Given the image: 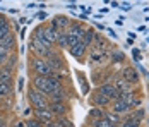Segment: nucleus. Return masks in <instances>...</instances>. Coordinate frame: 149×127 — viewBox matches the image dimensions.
Returning <instances> with one entry per match:
<instances>
[{
	"mask_svg": "<svg viewBox=\"0 0 149 127\" xmlns=\"http://www.w3.org/2000/svg\"><path fill=\"white\" fill-rule=\"evenodd\" d=\"M0 83H12V74H10L9 69L0 71Z\"/></svg>",
	"mask_w": 149,
	"mask_h": 127,
	"instance_id": "nucleus-23",
	"label": "nucleus"
},
{
	"mask_svg": "<svg viewBox=\"0 0 149 127\" xmlns=\"http://www.w3.org/2000/svg\"><path fill=\"white\" fill-rule=\"evenodd\" d=\"M9 33H10V22L2 15V17H0V40L5 38Z\"/></svg>",
	"mask_w": 149,
	"mask_h": 127,
	"instance_id": "nucleus-17",
	"label": "nucleus"
},
{
	"mask_svg": "<svg viewBox=\"0 0 149 127\" xmlns=\"http://www.w3.org/2000/svg\"><path fill=\"white\" fill-rule=\"evenodd\" d=\"M100 93L103 95V96H106V98H113V100H118V91H117V88L113 84H103L101 88H100Z\"/></svg>",
	"mask_w": 149,
	"mask_h": 127,
	"instance_id": "nucleus-7",
	"label": "nucleus"
},
{
	"mask_svg": "<svg viewBox=\"0 0 149 127\" xmlns=\"http://www.w3.org/2000/svg\"><path fill=\"white\" fill-rule=\"evenodd\" d=\"M33 38H34V40H38L41 45H45L46 48H52V43H48V40L45 38L43 28H36V29H34V36H33Z\"/></svg>",
	"mask_w": 149,
	"mask_h": 127,
	"instance_id": "nucleus-15",
	"label": "nucleus"
},
{
	"mask_svg": "<svg viewBox=\"0 0 149 127\" xmlns=\"http://www.w3.org/2000/svg\"><path fill=\"white\" fill-rule=\"evenodd\" d=\"M57 126L58 127H74V124L70 120H67L65 117H60L58 120H57Z\"/></svg>",
	"mask_w": 149,
	"mask_h": 127,
	"instance_id": "nucleus-27",
	"label": "nucleus"
},
{
	"mask_svg": "<svg viewBox=\"0 0 149 127\" xmlns=\"http://www.w3.org/2000/svg\"><path fill=\"white\" fill-rule=\"evenodd\" d=\"M94 127H113V124H111L108 119H100V120L94 124Z\"/></svg>",
	"mask_w": 149,
	"mask_h": 127,
	"instance_id": "nucleus-28",
	"label": "nucleus"
},
{
	"mask_svg": "<svg viewBox=\"0 0 149 127\" xmlns=\"http://www.w3.org/2000/svg\"><path fill=\"white\" fill-rule=\"evenodd\" d=\"M48 108H50V112L53 113V115H65L67 113V107L63 105V101H52L50 105H48Z\"/></svg>",
	"mask_w": 149,
	"mask_h": 127,
	"instance_id": "nucleus-10",
	"label": "nucleus"
},
{
	"mask_svg": "<svg viewBox=\"0 0 149 127\" xmlns=\"http://www.w3.org/2000/svg\"><path fill=\"white\" fill-rule=\"evenodd\" d=\"M0 98H2V96H0ZM0 105H2V100H0Z\"/></svg>",
	"mask_w": 149,
	"mask_h": 127,
	"instance_id": "nucleus-39",
	"label": "nucleus"
},
{
	"mask_svg": "<svg viewBox=\"0 0 149 127\" xmlns=\"http://www.w3.org/2000/svg\"><path fill=\"white\" fill-rule=\"evenodd\" d=\"M33 86H34V89H38L43 95H50L55 89H60L62 88L58 77H55V76H34Z\"/></svg>",
	"mask_w": 149,
	"mask_h": 127,
	"instance_id": "nucleus-1",
	"label": "nucleus"
},
{
	"mask_svg": "<svg viewBox=\"0 0 149 127\" xmlns=\"http://www.w3.org/2000/svg\"><path fill=\"white\" fill-rule=\"evenodd\" d=\"M84 26L81 24V22H70V26H69V34H72V36H75V38H79L81 41H82V36H84Z\"/></svg>",
	"mask_w": 149,
	"mask_h": 127,
	"instance_id": "nucleus-9",
	"label": "nucleus"
},
{
	"mask_svg": "<svg viewBox=\"0 0 149 127\" xmlns=\"http://www.w3.org/2000/svg\"><path fill=\"white\" fill-rule=\"evenodd\" d=\"M15 127H26V124H22V122H19V124H15Z\"/></svg>",
	"mask_w": 149,
	"mask_h": 127,
	"instance_id": "nucleus-37",
	"label": "nucleus"
},
{
	"mask_svg": "<svg viewBox=\"0 0 149 127\" xmlns=\"http://www.w3.org/2000/svg\"><path fill=\"white\" fill-rule=\"evenodd\" d=\"M31 67H33V72L36 76H53L52 67L46 64V60L43 57H34L31 60Z\"/></svg>",
	"mask_w": 149,
	"mask_h": 127,
	"instance_id": "nucleus-2",
	"label": "nucleus"
},
{
	"mask_svg": "<svg viewBox=\"0 0 149 127\" xmlns=\"http://www.w3.org/2000/svg\"><path fill=\"white\" fill-rule=\"evenodd\" d=\"M0 17H2V15H0Z\"/></svg>",
	"mask_w": 149,
	"mask_h": 127,
	"instance_id": "nucleus-40",
	"label": "nucleus"
},
{
	"mask_svg": "<svg viewBox=\"0 0 149 127\" xmlns=\"http://www.w3.org/2000/svg\"><path fill=\"white\" fill-rule=\"evenodd\" d=\"M36 117H38V120L43 124V122H46V124H50L52 120H53V113L50 112V108L46 107V108H36Z\"/></svg>",
	"mask_w": 149,
	"mask_h": 127,
	"instance_id": "nucleus-8",
	"label": "nucleus"
},
{
	"mask_svg": "<svg viewBox=\"0 0 149 127\" xmlns=\"http://www.w3.org/2000/svg\"><path fill=\"white\" fill-rule=\"evenodd\" d=\"M46 64L52 67V71H53V69L57 71V69H60V67H62V60H60V57L55 55V53H52V52L46 55Z\"/></svg>",
	"mask_w": 149,
	"mask_h": 127,
	"instance_id": "nucleus-13",
	"label": "nucleus"
},
{
	"mask_svg": "<svg viewBox=\"0 0 149 127\" xmlns=\"http://www.w3.org/2000/svg\"><path fill=\"white\" fill-rule=\"evenodd\" d=\"M28 98H29V103L34 108H46V107H48V101L45 100V95L40 93V91L34 89V88H29V89H28Z\"/></svg>",
	"mask_w": 149,
	"mask_h": 127,
	"instance_id": "nucleus-3",
	"label": "nucleus"
},
{
	"mask_svg": "<svg viewBox=\"0 0 149 127\" xmlns=\"http://www.w3.org/2000/svg\"><path fill=\"white\" fill-rule=\"evenodd\" d=\"M115 88H117V91H118V95L122 93H127V91H130V88H129V83L125 81V79H118L117 83H115Z\"/></svg>",
	"mask_w": 149,
	"mask_h": 127,
	"instance_id": "nucleus-20",
	"label": "nucleus"
},
{
	"mask_svg": "<svg viewBox=\"0 0 149 127\" xmlns=\"http://www.w3.org/2000/svg\"><path fill=\"white\" fill-rule=\"evenodd\" d=\"M93 101H94V103H98V105H106V103H108V98H106V96H103V95L100 93V95H94Z\"/></svg>",
	"mask_w": 149,
	"mask_h": 127,
	"instance_id": "nucleus-26",
	"label": "nucleus"
},
{
	"mask_svg": "<svg viewBox=\"0 0 149 127\" xmlns=\"http://www.w3.org/2000/svg\"><path fill=\"white\" fill-rule=\"evenodd\" d=\"M46 127H58V126H57V122H55V124H53V122H50V124H48Z\"/></svg>",
	"mask_w": 149,
	"mask_h": 127,
	"instance_id": "nucleus-36",
	"label": "nucleus"
},
{
	"mask_svg": "<svg viewBox=\"0 0 149 127\" xmlns=\"http://www.w3.org/2000/svg\"><path fill=\"white\" fill-rule=\"evenodd\" d=\"M91 57H93V62H98L100 64V62H103L104 58H106V53H103V52H94Z\"/></svg>",
	"mask_w": 149,
	"mask_h": 127,
	"instance_id": "nucleus-25",
	"label": "nucleus"
},
{
	"mask_svg": "<svg viewBox=\"0 0 149 127\" xmlns=\"http://www.w3.org/2000/svg\"><path fill=\"white\" fill-rule=\"evenodd\" d=\"M29 48L34 52V55H36V57H46L48 53H50V48H46L45 45H41L38 40H34V38L31 40Z\"/></svg>",
	"mask_w": 149,
	"mask_h": 127,
	"instance_id": "nucleus-4",
	"label": "nucleus"
},
{
	"mask_svg": "<svg viewBox=\"0 0 149 127\" xmlns=\"http://www.w3.org/2000/svg\"><path fill=\"white\" fill-rule=\"evenodd\" d=\"M89 117H91V119H94V117H96V119L100 120V119H101V110H98V108L94 110V108H93V110L89 112Z\"/></svg>",
	"mask_w": 149,
	"mask_h": 127,
	"instance_id": "nucleus-31",
	"label": "nucleus"
},
{
	"mask_svg": "<svg viewBox=\"0 0 149 127\" xmlns=\"http://www.w3.org/2000/svg\"><path fill=\"white\" fill-rule=\"evenodd\" d=\"M43 33H45V38L48 40V43H55V40H57V29L53 28L52 24L50 26H46V28H43Z\"/></svg>",
	"mask_w": 149,
	"mask_h": 127,
	"instance_id": "nucleus-16",
	"label": "nucleus"
},
{
	"mask_svg": "<svg viewBox=\"0 0 149 127\" xmlns=\"http://www.w3.org/2000/svg\"><path fill=\"white\" fill-rule=\"evenodd\" d=\"M14 45H15L14 34H12V33H9L5 38H2V40H0V50H2V52H5V53H9V52L14 48Z\"/></svg>",
	"mask_w": 149,
	"mask_h": 127,
	"instance_id": "nucleus-6",
	"label": "nucleus"
},
{
	"mask_svg": "<svg viewBox=\"0 0 149 127\" xmlns=\"http://www.w3.org/2000/svg\"><path fill=\"white\" fill-rule=\"evenodd\" d=\"M94 36H96V33H94V29H86L84 31V36H82V43H84V46H91L93 41H94Z\"/></svg>",
	"mask_w": 149,
	"mask_h": 127,
	"instance_id": "nucleus-19",
	"label": "nucleus"
},
{
	"mask_svg": "<svg viewBox=\"0 0 149 127\" xmlns=\"http://www.w3.org/2000/svg\"><path fill=\"white\" fill-rule=\"evenodd\" d=\"M113 58H115L117 62H122V60H123V55H122L120 52H117V53H113Z\"/></svg>",
	"mask_w": 149,
	"mask_h": 127,
	"instance_id": "nucleus-35",
	"label": "nucleus"
},
{
	"mask_svg": "<svg viewBox=\"0 0 149 127\" xmlns=\"http://www.w3.org/2000/svg\"><path fill=\"white\" fill-rule=\"evenodd\" d=\"M106 119H108V120H110L111 124H113V122H118V120H120V117H118V115H111V113H110V115H108Z\"/></svg>",
	"mask_w": 149,
	"mask_h": 127,
	"instance_id": "nucleus-34",
	"label": "nucleus"
},
{
	"mask_svg": "<svg viewBox=\"0 0 149 127\" xmlns=\"http://www.w3.org/2000/svg\"><path fill=\"white\" fill-rule=\"evenodd\" d=\"M50 96H52V101H63L65 100V93L60 88V89H55L53 93H50Z\"/></svg>",
	"mask_w": 149,
	"mask_h": 127,
	"instance_id": "nucleus-22",
	"label": "nucleus"
},
{
	"mask_svg": "<svg viewBox=\"0 0 149 127\" xmlns=\"http://www.w3.org/2000/svg\"><path fill=\"white\" fill-rule=\"evenodd\" d=\"M26 127H41V122L38 119H31V120L26 122Z\"/></svg>",
	"mask_w": 149,
	"mask_h": 127,
	"instance_id": "nucleus-30",
	"label": "nucleus"
},
{
	"mask_svg": "<svg viewBox=\"0 0 149 127\" xmlns=\"http://www.w3.org/2000/svg\"><path fill=\"white\" fill-rule=\"evenodd\" d=\"M52 26L57 29V31H65V29H69V26H70V19L65 17V15H57L52 21Z\"/></svg>",
	"mask_w": 149,
	"mask_h": 127,
	"instance_id": "nucleus-5",
	"label": "nucleus"
},
{
	"mask_svg": "<svg viewBox=\"0 0 149 127\" xmlns=\"http://www.w3.org/2000/svg\"><path fill=\"white\" fill-rule=\"evenodd\" d=\"M93 45H94V50L96 52H103V53H106V50L110 48V45H108V41L104 40V38H101V36H94V41H93Z\"/></svg>",
	"mask_w": 149,
	"mask_h": 127,
	"instance_id": "nucleus-11",
	"label": "nucleus"
},
{
	"mask_svg": "<svg viewBox=\"0 0 149 127\" xmlns=\"http://www.w3.org/2000/svg\"><path fill=\"white\" fill-rule=\"evenodd\" d=\"M113 110H115V113H123L129 110V105L125 103V101H120V100H117L115 103H113Z\"/></svg>",
	"mask_w": 149,
	"mask_h": 127,
	"instance_id": "nucleus-21",
	"label": "nucleus"
},
{
	"mask_svg": "<svg viewBox=\"0 0 149 127\" xmlns=\"http://www.w3.org/2000/svg\"><path fill=\"white\" fill-rule=\"evenodd\" d=\"M0 127H5V122H3V120H2V122H0Z\"/></svg>",
	"mask_w": 149,
	"mask_h": 127,
	"instance_id": "nucleus-38",
	"label": "nucleus"
},
{
	"mask_svg": "<svg viewBox=\"0 0 149 127\" xmlns=\"http://www.w3.org/2000/svg\"><path fill=\"white\" fill-rule=\"evenodd\" d=\"M55 41H57V45H58L60 48H67L69 46V33L67 31H58Z\"/></svg>",
	"mask_w": 149,
	"mask_h": 127,
	"instance_id": "nucleus-14",
	"label": "nucleus"
},
{
	"mask_svg": "<svg viewBox=\"0 0 149 127\" xmlns=\"http://www.w3.org/2000/svg\"><path fill=\"white\" fill-rule=\"evenodd\" d=\"M122 76H123V79L127 83H137L139 81V74H137V71H135L134 67H127L125 71L122 72Z\"/></svg>",
	"mask_w": 149,
	"mask_h": 127,
	"instance_id": "nucleus-12",
	"label": "nucleus"
},
{
	"mask_svg": "<svg viewBox=\"0 0 149 127\" xmlns=\"http://www.w3.org/2000/svg\"><path fill=\"white\" fill-rule=\"evenodd\" d=\"M122 127H139V122L134 120V119H127V120L122 124Z\"/></svg>",
	"mask_w": 149,
	"mask_h": 127,
	"instance_id": "nucleus-29",
	"label": "nucleus"
},
{
	"mask_svg": "<svg viewBox=\"0 0 149 127\" xmlns=\"http://www.w3.org/2000/svg\"><path fill=\"white\" fill-rule=\"evenodd\" d=\"M7 57H9V53H5V52H2V50H0V65H2V64H5Z\"/></svg>",
	"mask_w": 149,
	"mask_h": 127,
	"instance_id": "nucleus-33",
	"label": "nucleus"
},
{
	"mask_svg": "<svg viewBox=\"0 0 149 127\" xmlns=\"http://www.w3.org/2000/svg\"><path fill=\"white\" fill-rule=\"evenodd\" d=\"M142 117H144V112H142V110H137V112L132 113V117H130V119H134V120H137V122H139Z\"/></svg>",
	"mask_w": 149,
	"mask_h": 127,
	"instance_id": "nucleus-32",
	"label": "nucleus"
},
{
	"mask_svg": "<svg viewBox=\"0 0 149 127\" xmlns=\"http://www.w3.org/2000/svg\"><path fill=\"white\" fill-rule=\"evenodd\" d=\"M12 93V83H0V96Z\"/></svg>",
	"mask_w": 149,
	"mask_h": 127,
	"instance_id": "nucleus-24",
	"label": "nucleus"
},
{
	"mask_svg": "<svg viewBox=\"0 0 149 127\" xmlns=\"http://www.w3.org/2000/svg\"><path fill=\"white\" fill-rule=\"evenodd\" d=\"M69 52H70V55H74V57H82L84 55V52H86V46H84V43L82 41H79L77 45H74V46H70L69 48Z\"/></svg>",
	"mask_w": 149,
	"mask_h": 127,
	"instance_id": "nucleus-18",
	"label": "nucleus"
}]
</instances>
